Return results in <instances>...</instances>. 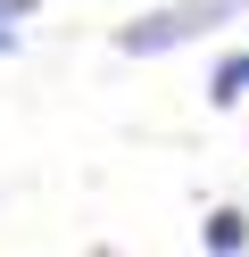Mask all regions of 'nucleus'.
<instances>
[{
	"label": "nucleus",
	"mask_w": 249,
	"mask_h": 257,
	"mask_svg": "<svg viewBox=\"0 0 249 257\" xmlns=\"http://www.w3.org/2000/svg\"><path fill=\"white\" fill-rule=\"evenodd\" d=\"M241 0H175V9H158V17H133L125 34H116V50L125 58H158V50H175V42H199L208 25H224Z\"/></svg>",
	"instance_id": "obj_1"
},
{
	"label": "nucleus",
	"mask_w": 249,
	"mask_h": 257,
	"mask_svg": "<svg viewBox=\"0 0 249 257\" xmlns=\"http://www.w3.org/2000/svg\"><path fill=\"white\" fill-rule=\"evenodd\" d=\"M208 100H216V108H232V100H249V50H241V58H224V67L208 75Z\"/></svg>",
	"instance_id": "obj_2"
},
{
	"label": "nucleus",
	"mask_w": 249,
	"mask_h": 257,
	"mask_svg": "<svg viewBox=\"0 0 249 257\" xmlns=\"http://www.w3.org/2000/svg\"><path fill=\"white\" fill-rule=\"evenodd\" d=\"M199 232H208V249H216V257H232V249H241V240H249V224L232 216V207H216V216L199 224Z\"/></svg>",
	"instance_id": "obj_3"
},
{
	"label": "nucleus",
	"mask_w": 249,
	"mask_h": 257,
	"mask_svg": "<svg viewBox=\"0 0 249 257\" xmlns=\"http://www.w3.org/2000/svg\"><path fill=\"white\" fill-rule=\"evenodd\" d=\"M17 17H33V0H0V34H9Z\"/></svg>",
	"instance_id": "obj_4"
},
{
	"label": "nucleus",
	"mask_w": 249,
	"mask_h": 257,
	"mask_svg": "<svg viewBox=\"0 0 249 257\" xmlns=\"http://www.w3.org/2000/svg\"><path fill=\"white\" fill-rule=\"evenodd\" d=\"M0 50H17V34H0Z\"/></svg>",
	"instance_id": "obj_5"
}]
</instances>
